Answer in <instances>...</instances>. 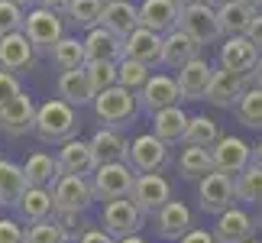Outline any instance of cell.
Segmentation results:
<instances>
[{"mask_svg":"<svg viewBox=\"0 0 262 243\" xmlns=\"http://www.w3.org/2000/svg\"><path fill=\"white\" fill-rule=\"evenodd\" d=\"M78 114L72 104H65V100H46V104L36 107V127L33 133L42 139V143H52V146H65L68 139H78Z\"/></svg>","mask_w":262,"mask_h":243,"instance_id":"cell-1","label":"cell"},{"mask_svg":"<svg viewBox=\"0 0 262 243\" xmlns=\"http://www.w3.org/2000/svg\"><path fill=\"white\" fill-rule=\"evenodd\" d=\"M23 36L29 39V46L39 52H52L55 43L65 36V19L62 13L55 10H46V7H33L26 13V23H23Z\"/></svg>","mask_w":262,"mask_h":243,"instance_id":"cell-2","label":"cell"},{"mask_svg":"<svg viewBox=\"0 0 262 243\" xmlns=\"http://www.w3.org/2000/svg\"><path fill=\"white\" fill-rule=\"evenodd\" d=\"M133 181H136V172L126 162H104L91 175V191H94V201H120V198H129Z\"/></svg>","mask_w":262,"mask_h":243,"instance_id":"cell-3","label":"cell"},{"mask_svg":"<svg viewBox=\"0 0 262 243\" xmlns=\"http://www.w3.org/2000/svg\"><path fill=\"white\" fill-rule=\"evenodd\" d=\"M94 114H97L100 124L110 127V130H120V127L133 124V117H136V94L126 91V88H120V85L100 91V94L94 97Z\"/></svg>","mask_w":262,"mask_h":243,"instance_id":"cell-4","label":"cell"},{"mask_svg":"<svg viewBox=\"0 0 262 243\" xmlns=\"http://www.w3.org/2000/svg\"><path fill=\"white\" fill-rule=\"evenodd\" d=\"M52 205L62 214H84L94 205V191H91V178L81 175H58L52 188Z\"/></svg>","mask_w":262,"mask_h":243,"instance_id":"cell-5","label":"cell"},{"mask_svg":"<svg viewBox=\"0 0 262 243\" xmlns=\"http://www.w3.org/2000/svg\"><path fill=\"white\" fill-rule=\"evenodd\" d=\"M181 29L194 39V43L204 49V46H214L224 39V33H220V19H217V10L210 4H191L181 10Z\"/></svg>","mask_w":262,"mask_h":243,"instance_id":"cell-6","label":"cell"},{"mask_svg":"<svg viewBox=\"0 0 262 243\" xmlns=\"http://www.w3.org/2000/svg\"><path fill=\"white\" fill-rule=\"evenodd\" d=\"M139 227H143V214L136 211V205L129 198L104 205V214H100V230L104 234H110L114 240H126V237H136Z\"/></svg>","mask_w":262,"mask_h":243,"instance_id":"cell-7","label":"cell"},{"mask_svg":"<svg viewBox=\"0 0 262 243\" xmlns=\"http://www.w3.org/2000/svg\"><path fill=\"white\" fill-rule=\"evenodd\" d=\"M168 162V146L162 139H156L152 133L146 136H136L126 149V166L136 172V175H152Z\"/></svg>","mask_w":262,"mask_h":243,"instance_id":"cell-8","label":"cell"},{"mask_svg":"<svg viewBox=\"0 0 262 243\" xmlns=\"http://www.w3.org/2000/svg\"><path fill=\"white\" fill-rule=\"evenodd\" d=\"M210 159H214V172L220 175H230L236 178L249 162H253V146L239 136H220L217 146L210 149Z\"/></svg>","mask_w":262,"mask_h":243,"instance_id":"cell-9","label":"cell"},{"mask_svg":"<svg viewBox=\"0 0 262 243\" xmlns=\"http://www.w3.org/2000/svg\"><path fill=\"white\" fill-rule=\"evenodd\" d=\"M178 104H181V91L172 75H149V81L136 94V107L149 110V114H159V110H168Z\"/></svg>","mask_w":262,"mask_h":243,"instance_id":"cell-10","label":"cell"},{"mask_svg":"<svg viewBox=\"0 0 262 243\" xmlns=\"http://www.w3.org/2000/svg\"><path fill=\"white\" fill-rule=\"evenodd\" d=\"M233 178L220 175V172H210L198 181V205L204 214H224L227 208H233Z\"/></svg>","mask_w":262,"mask_h":243,"instance_id":"cell-11","label":"cell"},{"mask_svg":"<svg viewBox=\"0 0 262 243\" xmlns=\"http://www.w3.org/2000/svg\"><path fill=\"white\" fill-rule=\"evenodd\" d=\"M129 201L136 205V211L143 217L146 214H156L165 201H172V185H168L159 172H152V175H136L133 191H129Z\"/></svg>","mask_w":262,"mask_h":243,"instance_id":"cell-12","label":"cell"},{"mask_svg":"<svg viewBox=\"0 0 262 243\" xmlns=\"http://www.w3.org/2000/svg\"><path fill=\"white\" fill-rule=\"evenodd\" d=\"M139 26L156 36H168L181 26V7L175 0H143L139 4Z\"/></svg>","mask_w":262,"mask_h":243,"instance_id":"cell-13","label":"cell"},{"mask_svg":"<svg viewBox=\"0 0 262 243\" xmlns=\"http://www.w3.org/2000/svg\"><path fill=\"white\" fill-rule=\"evenodd\" d=\"M253 88L249 85V75H233V72H224V68H214V78H210V88H207V104L214 107H224V110H233L236 100Z\"/></svg>","mask_w":262,"mask_h":243,"instance_id":"cell-14","label":"cell"},{"mask_svg":"<svg viewBox=\"0 0 262 243\" xmlns=\"http://www.w3.org/2000/svg\"><path fill=\"white\" fill-rule=\"evenodd\" d=\"M0 68L10 75H23L36 68V49L29 46V39L23 33H10L0 36Z\"/></svg>","mask_w":262,"mask_h":243,"instance_id":"cell-15","label":"cell"},{"mask_svg":"<svg viewBox=\"0 0 262 243\" xmlns=\"http://www.w3.org/2000/svg\"><path fill=\"white\" fill-rule=\"evenodd\" d=\"M210 78H214V65H210L207 58H191L188 65H181L178 75H175L181 100H204L207 88H210Z\"/></svg>","mask_w":262,"mask_h":243,"instance_id":"cell-16","label":"cell"},{"mask_svg":"<svg viewBox=\"0 0 262 243\" xmlns=\"http://www.w3.org/2000/svg\"><path fill=\"white\" fill-rule=\"evenodd\" d=\"M210 234L217 243H246L256 237V217H249L243 208H227L224 214H217Z\"/></svg>","mask_w":262,"mask_h":243,"instance_id":"cell-17","label":"cell"},{"mask_svg":"<svg viewBox=\"0 0 262 243\" xmlns=\"http://www.w3.org/2000/svg\"><path fill=\"white\" fill-rule=\"evenodd\" d=\"M33 127H36V104L26 91L19 97H13L10 104L0 107V130H4V133L26 136V133H33Z\"/></svg>","mask_w":262,"mask_h":243,"instance_id":"cell-18","label":"cell"},{"mask_svg":"<svg viewBox=\"0 0 262 243\" xmlns=\"http://www.w3.org/2000/svg\"><path fill=\"white\" fill-rule=\"evenodd\" d=\"M256 62H259V52L246 36H227L224 39V46H220V68L224 72L249 75Z\"/></svg>","mask_w":262,"mask_h":243,"instance_id":"cell-19","label":"cell"},{"mask_svg":"<svg viewBox=\"0 0 262 243\" xmlns=\"http://www.w3.org/2000/svg\"><path fill=\"white\" fill-rule=\"evenodd\" d=\"M152 220H156L159 237H165V240H181L191 227H194V217H191L185 201H165V205L152 214Z\"/></svg>","mask_w":262,"mask_h":243,"instance_id":"cell-20","label":"cell"},{"mask_svg":"<svg viewBox=\"0 0 262 243\" xmlns=\"http://www.w3.org/2000/svg\"><path fill=\"white\" fill-rule=\"evenodd\" d=\"M81 43H84V62H110V65H117L120 58H123V39L107 33L104 26L88 29V36L81 39Z\"/></svg>","mask_w":262,"mask_h":243,"instance_id":"cell-21","label":"cell"},{"mask_svg":"<svg viewBox=\"0 0 262 243\" xmlns=\"http://www.w3.org/2000/svg\"><path fill=\"white\" fill-rule=\"evenodd\" d=\"M16 220L19 224H39V220H49L55 214V205H52V191L49 188H33L29 185L16 201Z\"/></svg>","mask_w":262,"mask_h":243,"instance_id":"cell-22","label":"cell"},{"mask_svg":"<svg viewBox=\"0 0 262 243\" xmlns=\"http://www.w3.org/2000/svg\"><path fill=\"white\" fill-rule=\"evenodd\" d=\"M58 169H62V175H94V169H97V159L94 153H91V146L84 143V139H68V143L58 149Z\"/></svg>","mask_w":262,"mask_h":243,"instance_id":"cell-23","label":"cell"},{"mask_svg":"<svg viewBox=\"0 0 262 243\" xmlns=\"http://www.w3.org/2000/svg\"><path fill=\"white\" fill-rule=\"evenodd\" d=\"M100 26H104L107 33H114L117 39H126L133 29H139V7L129 4V0H114V4H104Z\"/></svg>","mask_w":262,"mask_h":243,"instance_id":"cell-24","label":"cell"},{"mask_svg":"<svg viewBox=\"0 0 262 243\" xmlns=\"http://www.w3.org/2000/svg\"><path fill=\"white\" fill-rule=\"evenodd\" d=\"M191 58H201V46L181 26L172 29L168 36H162V58H159L162 65H168V68H175V72H178V68L188 65Z\"/></svg>","mask_w":262,"mask_h":243,"instance_id":"cell-25","label":"cell"},{"mask_svg":"<svg viewBox=\"0 0 262 243\" xmlns=\"http://www.w3.org/2000/svg\"><path fill=\"white\" fill-rule=\"evenodd\" d=\"M123 58H133V62H143L152 68L159 58H162V36L149 33V29H133L126 39H123Z\"/></svg>","mask_w":262,"mask_h":243,"instance_id":"cell-26","label":"cell"},{"mask_svg":"<svg viewBox=\"0 0 262 243\" xmlns=\"http://www.w3.org/2000/svg\"><path fill=\"white\" fill-rule=\"evenodd\" d=\"M88 146H91V153H94L97 166H104V162H126V149H129L123 133H120V130H110V127H100L97 133L88 139Z\"/></svg>","mask_w":262,"mask_h":243,"instance_id":"cell-27","label":"cell"},{"mask_svg":"<svg viewBox=\"0 0 262 243\" xmlns=\"http://www.w3.org/2000/svg\"><path fill=\"white\" fill-rule=\"evenodd\" d=\"M58 100H65V104H72V107L94 104V91H91V81L84 75V68L58 75Z\"/></svg>","mask_w":262,"mask_h":243,"instance_id":"cell-28","label":"cell"},{"mask_svg":"<svg viewBox=\"0 0 262 243\" xmlns=\"http://www.w3.org/2000/svg\"><path fill=\"white\" fill-rule=\"evenodd\" d=\"M188 130V114L181 107H168V110H159L152 114V136L162 139V143H181V136H185Z\"/></svg>","mask_w":262,"mask_h":243,"instance_id":"cell-29","label":"cell"},{"mask_svg":"<svg viewBox=\"0 0 262 243\" xmlns=\"http://www.w3.org/2000/svg\"><path fill=\"white\" fill-rule=\"evenodd\" d=\"M23 175H26V185H33V188H52L58 175H62V169L49 153H33L23 166Z\"/></svg>","mask_w":262,"mask_h":243,"instance_id":"cell-30","label":"cell"},{"mask_svg":"<svg viewBox=\"0 0 262 243\" xmlns=\"http://www.w3.org/2000/svg\"><path fill=\"white\" fill-rule=\"evenodd\" d=\"M220 136L224 133H220L217 120L207 117V114H198V117H188V130H185V136H181V143L185 146H201V149H214Z\"/></svg>","mask_w":262,"mask_h":243,"instance_id":"cell-31","label":"cell"},{"mask_svg":"<svg viewBox=\"0 0 262 243\" xmlns=\"http://www.w3.org/2000/svg\"><path fill=\"white\" fill-rule=\"evenodd\" d=\"M26 188L29 185H26L23 166H16L10 159H0V208H13Z\"/></svg>","mask_w":262,"mask_h":243,"instance_id":"cell-32","label":"cell"},{"mask_svg":"<svg viewBox=\"0 0 262 243\" xmlns=\"http://www.w3.org/2000/svg\"><path fill=\"white\" fill-rule=\"evenodd\" d=\"M100 13H104V0H68L62 19L78 29H94L100 26Z\"/></svg>","mask_w":262,"mask_h":243,"instance_id":"cell-33","label":"cell"},{"mask_svg":"<svg viewBox=\"0 0 262 243\" xmlns=\"http://www.w3.org/2000/svg\"><path fill=\"white\" fill-rule=\"evenodd\" d=\"M178 172H181V178H191V181H201L204 175H210V172H214L210 149L185 146V149H181V159H178Z\"/></svg>","mask_w":262,"mask_h":243,"instance_id":"cell-34","label":"cell"},{"mask_svg":"<svg viewBox=\"0 0 262 243\" xmlns=\"http://www.w3.org/2000/svg\"><path fill=\"white\" fill-rule=\"evenodd\" d=\"M49 55H52V62H55L58 72H75V68H84V43L78 36H62Z\"/></svg>","mask_w":262,"mask_h":243,"instance_id":"cell-35","label":"cell"},{"mask_svg":"<svg viewBox=\"0 0 262 243\" xmlns=\"http://www.w3.org/2000/svg\"><path fill=\"white\" fill-rule=\"evenodd\" d=\"M253 10H246L243 4H224V7H217V19H220V33L224 36H246V29L249 23H253Z\"/></svg>","mask_w":262,"mask_h":243,"instance_id":"cell-36","label":"cell"},{"mask_svg":"<svg viewBox=\"0 0 262 243\" xmlns=\"http://www.w3.org/2000/svg\"><path fill=\"white\" fill-rule=\"evenodd\" d=\"M233 195L236 201H246V205H262V169L259 166H249L233 178Z\"/></svg>","mask_w":262,"mask_h":243,"instance_id":"cell-37","label":"cell"},{"mask_svg":"<svg viewBox=\"0 0 262 243\" xmlns=\"http://www.w3.org/2000/svg\"><path fill=\"white\" fill-rule=\"evenodd\" d=\"M233 117H236V124H243L249 130H262V91L259 88H249L246 94L236 100Z\"/></svg>","mask_w":262,"mask_h":243,"instance_id":"cell-38","label":"cell"},{"mask_svg":"<svg viewBox=\"0 0 262 243\" xmlns=\"http://www.w3.org/2000/svg\"><path fill=\"white\" fill-rule=\"evenodd\" d=\"M149 65L143 62H133V58H120L117 62V85L120 88H126V91H133V94H139V88L149 81Z\"/></svg>","mask_w":262,"mask_h":243,"instance_id":"cell-39","label":"cell"},{"mask_svg":"<svg viewBox=\"0 0 262 243\" xmlns=\"http://www.w3.org/2000/svg\"><path fill=\"white\" fill-rule=\"evenodd\" d=\"M84 75L91 81L94 97L100 94V91H107V88L117 85V65H110V62H84Z\"/></svg>","mask_w":262,"mask_h":243,"instance_id":"cell-40","label":"cell"},{"mask_svg":"<svg viewBox=\"0 0 262 243\" xmlns=\"http://www.w3.org/2000/svg\"><path fill=\"white\" fill-rule=\"evenodd\" d=\"M23 23H26V10L16 7L13 0H0V36L23 33Z\"/></svg>","mask_w":262,"mask_h":243,"instance_id":"cell-41","label":"cell"},{"mask_svg":"<svg viewBox=\"0 0 262 243\" xmlns=\"http://www.w3.org/2000/svg\"><path fill=\"white\" fill-rule=\"evenodd\" d=\"M26 243H68V240H65L62 230H58L55 220L49 217V220H39V224H29Z\"/></svg>","mask_w":262,"mask_h":243,"instance_id":"cell-42","label":"cell"},{"mask_svg":"<svg viewBox=\"0 0 262 243\" xmlns=\"http://www.w3.org/2000/svg\"><path fill=\"white\" fill-rule=\"evenodd\" d=\"M55 224H58V230H62V234H65V240L68 243H78V240H81V234H84V220H81V214H62V211H55Z\"/></svg>","mask_w":262,"mask_h":243,"instance_id":"cell-43","label":"cell"},{"mask_svg":"<svg viewBox=\"0 0 262 243\" xmlns=\"http://www.w3.org/2000/svg\"><path fill=\"white\" fill-rule=\"evenodd\" d=\"M0 243H26V227L13 217H0Z\"/></svg>","mask_w":262,"mask_h":243,"instance_id":"cell-44","label":"cell"},{"mask_svg":"<svg viewBox=\"0 0 262 243\" xmlns=\"http://www.w3.org/2000/svg\"><path fill=\"white\" fill-rule=\"evenodd\" d=\"M19 94H23V85H19V78L0 68V107H4V104H10V100H13V97H19Z\"/></svg>","mask_w":262,"mask_h":243,"instance_id":"cell-45","label":"cell"},{"mask_svg":"<svg viewBox=\"0 0 262 243\" xmlns=\"http://www.w3.org/2000/svg\"><path fill=\"white\" fill-rule=\"evenodd\" d=\"M246 39L256 46V52L262 55V13L253 16V23H249V29H246Z\"/></svg>","mask_w":262,"mask_h":243,"instance_id":"cell-46","label":"cell"},{"mask_svg":"<svg viewBox=\"0 0 262 243\" xmlns=\"http://www.w3.org/2000/svg\"><path fill=\"white\" fill-rule=\"evenodd\" d=\"M178 243H217V240H214V234H210V230H204V227H191Z\"/></svg>","mask_w":262,"mask_h":243,"instance_id":"cell-47","label":"cell"},{"mask_svg":"<svg viewBox=\"0 0 262 243\" xmlns=\"http://www.w3.org/2000/svg\"><path fill=\"white\" fill-rule=\"evenodd\" d=\"M78 243H117V240L110 237V234H104V230H97V227H88Z\"/></svg>","mask_w":262,"mask_h":243,"instance_id":"cell-48","label":"cell"},{"mask_svg":"<svg viewBox=\"0 0 262 243\" xmlns=\"http://www.w3.org/2000/svg\"><path fill=\"white\" fill-rule=\"evenodd\" d=\"M249 85L262 91V55H259V62L253 65V72H249Z\"/></svg>","mask_w":262,"mask_h":243,"instance_id":"cell-49","label":"cell"},{"mask_svg":"<svg viewBox=\"0 0 262 243\" xmlns=\"http://www.w3.org/2000/svg\"><path fill=\"white\" fill-rule=\"evenodd\" d=\"M36 7H46V10H55V13H62L68 7V0H36Z\"/></svg>","mask_w":262,"mask_h":243,"instance_id":"cell-50","label":"cell"},{"mask_svg":"<svg viewBox=\"0 0 262 243\" xmlns=\"http://www.w3.org/2000/svg\"><path fill=\"white\" fill-rule=\"evenodd\" d=\"M236 4H243L246 10H253V13H262V0H236Z\"/></svg>","mask_w":262,"mask_h":243,"instance_id":"cell-51","label":"cell"},{"mask_svg":"<svg viewBox=\"0 0 262 243\" xmlns=\"http://www.w3.org/2000/svg\"><path fill=\"white\" fill-rule=\"evenodd\" d=\"M253 166H259V169H262V139L253 146Z\"/></svg>","mask_w":262,"mask_h":243,"instance_id":"cell-52","label":"cell"},{"mask_svg":"<svg viewBox=\"0 0 262 243\" xmlns=\"http://www.w3.org/2000/svg\"><path fill=\"white\" fill-rule=\"evenodd\" d=\"M204 4H210V7L217 10V7H224V4H233V0H204Z\"/></svg>","mask_w":262,"mask_h":243,"instance_id":"cell-53","label":"cell"},{"mask_svg":"<svg viewBox=\"0 0 262 243\" xmlns=\"http://www.w3.org/2000/svg\"><path fill=\"white\" fill-rule=\"evenodd\" d=\"M117 243H146V240H143V237H139V234H136V237H126V240H117Z\"/></svg>","mask_w":262,"mask_h":243,"instance_id":"cell-54","label":"cell"},{"mask_svg":"<svg viewBox=\"0 0 262 243\" xmlns=\"http://www.w3.org/2000/svg\"><path fill=\"white\" fill-rule=\"evenodd\" d=\"M175 4H178L181 10H185V7H191V4H201V0H175Z\"/></svg>","mask_w":262,"mask_h":243,"instance_id":"cell-55","label":"cell"},{"mask_svg":"<svg viewBox=\"0 0 262 243\" xmlns=\"http://www.w3.org/2000/svg\"><path fill=\"white\" fill-rule=\"evenodd\" d=\"M13 4H16V7H23V10H26V7H33V4H36V0H13Z\"/></svg>","mask_w":262,"mask_h":243,"instance_id":"cell-56","label":"cell"},{"mask_svg":"<svg viewBox=\"0 0 262 243\" xmlns=\"http://www.w3.org/2000/svg\"><path fill=\"white\" fill-rule=\"evenodd\" d=\"M256 227H259V230H262V208H259V220H256Z\"/></svg>","mask_w":262,"mask_h":243,"instance_id":"cell-57","label":"cell"},{"mask_svg":"<svg viewBox=\"0 0 262 243\" xmlns=\"http://www.w3.org/2000/svg\"><path fill=\"white\" fill-rule=\"evenodd\" d=\"M246 243H262V240H259V237H253V240H246Z\"/></svg>","mask_w":262,"mask_h":243,"instance_id":"cell-58","label":"cell"},{"mask_svg":"<svg viewBox=\"0 0 262 243\" xmlns=\"http://www.w3.org/2000/svg\"><path fill=\"white\" fill-rule=\"evenodd\" d=\"M104 4H114V0H104Z\"/></svg>","mask_w":262,"mask_h":243,"instance_id":"cell-59","label":"cell"}]
</instances>
